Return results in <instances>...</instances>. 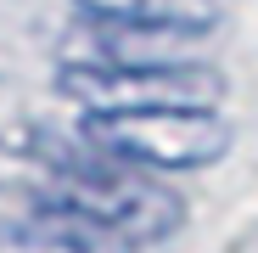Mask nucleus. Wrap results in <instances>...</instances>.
<instances>
[{"label":"nucleus","instance_id":"1","mask_svg":"<svg viewBox=\"0 0 258 253\" xmlns=\"http://www.w3.org/2000/svg\"><path fill=\"white\" fill-rule=\"evenodd\" d=\"M39 208L79 214V220L112 231L129 247L163 242V236H174L185 225V203L174 191H163L152 175H141V169L96 158L90 146H84V158H73V163H56V175L39 186Z\"/></svg>","mask_w":258,"mask_h":253},{"label":"nucleus","instance_id":"2","mask_svg":"<svg viewBox=\"0 0 258 253\" xmlns=\"http://www.w3.org/2000/svg\"><path fill=\"white\" fill-rule=\"evenodd\" d=\"M79 146L123 169H208L230 152V124L208 107H152V113H84Z\"/></svg>","mask_w":258,"mask_h":253},{"label":"nucleus","instance_id":"3","mask_svg":"<svg viewBox=\"0 0 258 253\" xmlns=\"http://www.w3.org/2000/svg\"><path fill=\"white\" fill-rule=\"evenodd\" d=\"M56 90L84 113H152V107H219L225 73L208 62H62Z\"/></svg>","mask_w":258,"mask_h":253},{"label":"nucleus","instance_id":"4","mask_svg":"<svg viewBox=\"0 0 258 253\" xmlns=\"http://www.w3.org/2000/svg\"><path fill=\"white\" fill-rule=\"evenodd\" d=\"M0 253H129V242L79 214H56L34 203L28 214L0 220Z\"/></svg>","mask_w":258,"mask_h":253},{"label":"nucleus","instance_id":"5","mask_svg":"<svg viewBox=\"0 0 258 253\" xmlns=\"http://www.w3.org/2000/svg\"><path fill=\"white\" fill-rule=\"evenodd\" d=\"M79 17L96 23H135V28H168L202 39L213 23H219V0H73Z\"/></svg>","mask_w":258,"mask_h":253}]
</instances>
